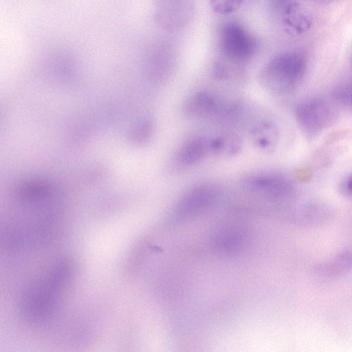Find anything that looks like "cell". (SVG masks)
I'll return each instance as SVG.
<instances>
[{"label": "cell", "instance_id": "1", "mask_svg": "<svg viewBox=\"0 0 352 352\" xmlns=\"http://www.w3.org/2000/svg\"><path fill=\"white\" fill-rule=\"evenodd\" d=\"M71 270L69 263L60 262L26 292L22 305L28 317L43 318L51 313L69 282Z\"/></svg>", "mask_w": 352, "mask_h": 352}, {"label": "cell", "instance_id": "2", "mask_svg": "<svg viewBox=\"0 0 352 352\" xmlns=\"http://www.w3.org/2000/svg\"><path fill=\"white\" fill-rule=\"evenodd\" d=\"M305 70L303 58L293 53L276 56L262 69L260 80L267 90L284 93L293 89L301 80Z\"/></svg>", "mask_w": 352, "mask_h": 352}, {"label": "cell", "instance_id": "3", "mask_svg": "<svg viewBox=\"0 0 352 352\" xmlns=\"http://www.w3.org/2000/svg\"><path fill=\"white\" fill-rule=\"evenodd\" d=\"M219 192L212 184L197 185L187 191L175 205L173 215L177 221H187L206 212L217 201Z\"/></svg>", "mask_w": 352, "mask_h": 352}, {"label": "cell", "instance_id": "4", "mask_svg": "<svg viewBox=\"0 0 352 352\" xmlns=\"http://www.w3.org/2000/svg\"><path fill=\"white\" fill-rule=\"evenodd\" d=\"M295 114L303 132L309 135H315L328 126L333 112L326 101L314 97L300 102L296 107Z\"/></svg>", "mask_w": 352, "mask_h": 352}, {"label": "cell", "instance_id": "5", "mask_svg": "<svg viewBox=\"0 0 352 352\" xmlns=\"http://www.w3.org/2000/svg\"><path fill=\"white\" fill-rule=\"evenodd\" d=\"M221 46L223 52L235 60H244L254 52V41L245 30L237 23L226 25L221 32Z\"/></svg>", "mask_w": 352, "mask_h": 352}, {"label": "cell", "instance_id": "6", "mask_svg": "<svg viewBox=\"0 0 352 352\" xmlns=\"http://www.w3.org/2000/svg\"><path fill=\"white\" fill-rule=\"evenodd\" d=\"M248 240V232L243 223L229 221L214 231L212 241L218 252L233 254L240 252Z\"/></svg>", "mask_w": 352, "mask_h": 352}, {"label": "cell", "instance_id": "7", "mask_svg": "<svg viewBox=\"0 0 352 352\" xmlns=\"http://www.w3.org/2000/svg\"><path fill=\"white\" fill-rule=\"evenodd\" d=\"M245 187L254 193L274 197L283 193L286 183L283 178L270 175H256L245 179Z\"/></svg>", "mask_w": 352, "mask_h": 352}, {"label": "cell", "instance_id": "8", "mask_svg": "<svg viewBox=\"0 0 352 352\" xmlns=\"http://www.w3.org/2000/svg\"><path fill=\"white\" fill-rule=\"evenodd\" d=\"M210 151L209 142L201 138L186 142L178 150L175 161L181 166H190L200 162Z\"/></svg>", "mask_w": 352, "mask_h": 352}, {"label": "cell", "instance_id": "9", "mask_svg": "<svg viewBox=\"0 0 352 352\" xmlns=\"http://www.w3.org/2000/svg\"><path fill=\"white\" fill-rule=\"evenodd\" d=\"M215 107L214 98L208 92L199 91L186 101L184 111L190 118H202L210 114Z\"/></svg>", "mask_w": 352, "mask_h": 352}, {"label": "cell", "instance_id": "10", "mask_svg": "<svg viewBox=\"0 0 352 352\" xmlns=\"http://www.w3.org/2000/svg\"><path fill=\"white\" fill-rule=\"evenodd\" d=\"M251 135L255 146L263 151H271L276 145L277 131L270 122H262L255 125Z\"/></svg>", "mask_w": 352, "mask_h": 352}, {"label": "cell", "instance_id": "11", "mask_svg": "<svg viewBox=\"0 0 352 352\" xmlns=\"http://www.w3.org/2000/svg\"><path fill=\"white\" fill-rule=\"evenodd\" d=\"M210 151L217 155H232L237 153L241 147V141L235 134L217 137L209 142Z\"/></svg>", "mask_w": 352, "mask_h": 352}, {"label": "cell", "instance_id": "12", "mask_svg": "<svg viewBox=\"0 0 352 352\" xmlns=\"http://www.w3.org/2000/svg\"><path fill=\"white\" fill-rule=\"evenodd\" d=\"M243 0H210L212 8L218 14H228L236 10Z\"/></svg>", "mask_w": 352, "mask_h": 352}, {"label": "cell", "instance_id": "13", "mask_svg": "<svg viewBox=\"0 0 352 352\" xmlns=\"http://www.w3.org/2000/svg\"><path fill=\"white\" fill-rule=\"evenodd\" d=\"M334 96L342 104L352 108V82L338 85L334 91Z\"/></svg>", "mask_w": 352, "mask_h": 352}, {"label": "cell", "instance_id": "14", "mask_svg": "<svg viewBox=\"0 0 352 352\" xmlns=\"http://www.w3.org/2000/svg\"><path fill=\"white\" fill-rule=\"evenodd\" d=\"M347 188L349 190L352 191V179H351L348 184H347Z\"/></svg>", "mask_w": 352, "mask_h": 352}]
</instances>
